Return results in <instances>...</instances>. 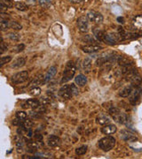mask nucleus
<instances>
[{
	"label": "nucleus",
	"instance_id": "nucleus-1",
	"mask_svg": "<svg viewBox=\"0 0 142 159\" xmlns=\"http://www.w3.org/2000/svg\"><path fill=\"white\" fill-rule=\"evenodd\" d=\"M76 66L74 64L73 61H69L67 64H66V66H65V69H64V72H63V76H62V79H61V83H66L69 81H71L74 76H75V73H76Z\"/></svg>",
	"mask_w": 142,
	"mask_h": 159
},
{
	"label": "nucleus",
	"instance_id": "nucleus-2",
	"mask_svg": "<svg viewBox=\"0 0 142 159\" xmlns=\"http://www.w3.org/2000/svg\"><path fill=\"white\" fill-rule=\"evenodd\" d=\"M116 139L113 137V136H110V135H108L102 139H101L98 142V147L105 151V152H108L109 150H111L112 148H114V147L116 146Z\"/></svg>",
	"mask_w": 142,
	"mask_h": 159
},
{
	"label": "nucleus",
	"instance_id": "nucleus-3",
	"mask_svg": "<svg viewBox=\"0 0 142 159\" xmlns=\"http://www.w3.org/2000/svg\"><path fill=\"white\" fill-rule=\"evenodd\" d=\"M28 79H29V73L27 71H21L13 75L11 81L14 84H21L25 82Z\"/></svg>",
	"mask_w": 142,
	"mask_h": 159
},
{
	"label": "nucleus",
	"instance_id": "nucleus-4",
	"mask_svg": "<svg viewBox=\"0 0 142 159\" xmlns=\"http://www.w3.org/2000/svg\"><path fill=\"white\" fill-rule=\"evenodd\" d=\"M142 95V89L139 86H135V88H133V90L131 94V95L129 96V101L132 105H135L140 99Z\"/></svg>",
	"mask_w": 142,
	"mask_h": 159
},
{
	"label": "nucleus",
	"instance_id": "nucleus-5",
	"mask_svg": "<svg viewBox=\"0 0 142 159\" xmlns=\"http://www.w3.org/2000/svg\"><path fill=\"white\" fill-rule=\"evenodd\" d=\"M59 95L64 99H70L72 96H74L71 84L64 85L63 87H61L59 90Z\"/></svg>",
	"mask_w": 142,
	"mask_h": 159
},
{
	"label": "nucleus",
	"instance_id": "nucleus-6",
	"mask_svg": "<svg viewBox=\"0 0 142 159\" xmlns=\"http://www.w3.org/2000/svg\"><path fill=\"white\" fill-rule=\"evenodd\" d=\"M78 30L81 33H87L89 30V24H88V18L85 16H81L76 20Z\"/></svg>",
	"mask_w": 142,
	"mask_h": 159
},
{
	"label": "nucleus",
	"instance_id": "nucleus-7",
	"mask_svg": "<svg viewBox=\"0 0 142 159\" xmlns=\"http://www.w3.org/2000/svg\"><path fill=\"white\" fill-rule=\"evenodd\" d=\"M87 18L90 21L95 23V24H101L103 21L102 14L98 12H95V11H90L87 13Z\"/></svg>",
	"mask_w": 142,
	"mask_h": 159
},
{
	"label": "nucleus",
	"instance_id": "nucleus-8",
	"mask_svg": "<svg viewBox=\"0 0 142 159\" xmlns=\"http://www.w3.org/2000/svg\"><path fill=\"white\" fill-rule=\"evenodd\" d=\"M120 137L122 140H123L125 141H129V142H134L138 140V136L135 134H133L130 131H127V130H123L121 132Z\"/></svg>",
	"mask_w": 142,
	"mask_h": 159
},
{
	"label": "nucleus",
	"instance_id": "nucleus-9",
	"mask_svg": "<svg viewBox=\"0 0 142 159\" xmlns=\"http://www.w3.org/2000/svg\"><path fill=\"white\" fill-rule=\"evenodd\" d=\"M80 48L85 53H94L102 49V47L97 44H85V45H82Z\"/></svg>",
	"mask_w": 142,
	"mask_h": 159
},
{
	"label": "nucleus",
	"instance_id": "nucleus-10",
	"mask_svg": "<svg viewBox=\"0 0 142 159\" xmlns=\"http://www.w3.org/2000/svg\"><path fill=\"white\" fill-rule=\"evenodd\" d=\"M105 42H107L109 44H116L119 41H121V38H120V35L117 34H115V33H108V34H106L105 35Z\"/></svg>",
	"mask_w": 142,
	"mask_h": 159
},
{
	"label": "nucleus",
	"instance_id": "nucleus-11",
	"mask_svg": "<svg viewBox=\"0 0 142 159\" xmlns=\"http://www.w3.org/2000/svg\"><path fill=\"white\" fill-rule=\"evenodd\" d=\"M56 73H57V67L56 66H51L50 68H49V70L47 71V73H46V74L44 75V83H47V82H49L53 78H54V76L56 74Z\"/></svg>",
	"mask_w": 142,
	"mask_h": 159
},
{
	"label": "nucleus",
	"instance_id": "nucleus-12",
	"mask_svg": "<svg viewBox=\"0 0 142 159\" xmlns=\"http://www.w3.org/2000/svg\"><path fill=\"white\" fill-rule=\"evenodd\" d=\"M47 143H48V145L51 148H56V147H59L61 145V141L56 135H50L48 137V140H47Z\"/></svg>",
	"mask_w": 142,
	"mask_h": 159
},
{
	"label": "nucleus",
	"instance_id": "nucleus-13",
	"mask_svg": "<svg viewBox=\"0 0 142 159\" xmlns=\"http://www.w3.org/2000/svg\"><path fill=\"white\" fill-rule=\"evenodd\" d=\"M116 131H117L116 126L115 125H110V124L106 125V126H104L101 128L102 134H106V135L113 134H115Z\"/></svg>",
	"mask_w": 142,
	"mask_h": 159
},
{
	"label": "nucleus",
	"instance_id": "nucleus-14",
	"mask_svg": "<svg viewBox=\"0 0 142 159\" xmlns=\"http://www.w3.org/2000/svg\"><path fill=\"white\" fill-rule=\"evenodd\" d=\"M15 145H16V150L18 153H21L24 150L25 141L24 139L21 136H15Z\"/></svg>",
	"mask_w": 142,
	"mask_h": 159
},
{
	"label": "nucleus",
	"instance_id": "nucleus-15",
	"mask_svg": "<svg viewBox=\"0 0 142 159\" xmlns=\"http://www.w3.org/2000/svg\"><path fill=\"white\" fill-rule=\"evenodd\" d=\"M132 90H133V85H132V86H131V85L125 86V87H123V88L120 89V91H119V95H120L121 97H123V98L128 97V96L131 95Z\"/></svg>",
	"mask_w": 142,
	"mask_h": 159
},
{
	"label": "nucleus",
	"instance_id": "nucleus-16",
	"mask_svg": "<svg viewBox=\"0 0 142 159\" xmlns=\"http://www.w3.org/2000/svg\"><path fill=\"white\" fill-rule=\"evenodd\" d=\"M132 26L136 30L142 31V15H137L133 18Z\"/></svg>",
	"mask_w": 142,
	"mask_h": 159
},
{
	"label": "nucleus",
	"instance_id": "nucleus-17",
	"mask_svg": "<svg viewBox=\"0 0 142 159\" xmlns=\"http://www.w3.org/2000/svg\"><path fill=\"white\" fill-rule=\"evenodd\" d=\"M93 32V35H94V37L96 38V40L100 41V42H102L105 40V32L103 30H101V28H93L92 30Z\"/></svg>",
	"mask_w": 142,
	"mask_h": 159
},
{
	"label": "nucleus",
	"instance_id": "nucleus-18",
	"mask_svg": "<svg viewBox=\"0 0 142 159\" xmlns=\"http://www.w3.org/2000/svg\"><path fill=\"white\" fill-rule=\"evenodd\" d=\"M117 123H119V124H122V125H124V124H127V122H128V116H127V114H125V113H123L122 112H120V113H118L116 116H115L114 118H113Z\"/></svg>",
	"mask_w": 142,
	"mask_h": 159
},
{
	"label": "nucleus",
	"instance_id": "nucleus-19",
	"mask_svg": "<svg viewBox=\"0 0 142 159\" xmlns=\"http://www.w3.org/2000/svg\"><path fill=\"white\" fill-rule=\"evenodd\" d=\"M96 122L101 125V126H106V125H108L110 122H111V119L109 117H108L107 115H104V114H101L97 117L96 119Z\"/></svg>",
	"mask_w": 142,
	"mask_h": 159
},
{
	"label": "nucleus",
	"instance_id": "nucleus-20",
	"mask_svg": "<svg viewBox=\"0 0 142 159\" xmlns=\"http://www.w3.org/2000/svg\"><path fill=\"white\" fill-rule=\"evenodd\" d=\"M26 64V60L24 58H17L16 59L14 60L13 64L11 65V67L12 68H14V69H17V68H21L22 66H24Z\"/></svg>",
	"mask_w": 142,
	"mask_h": 159
},
{
	"label": "nucleus",
	"instance_id": "nucleus-21",
	"mask_svg": "<svg viewBox=\"0 0 142 159\" xmlns=\"http://www.w3.org/2000/svg\"><path fill=\"white\" fill-rule=\"evenodd\" d=\"M37 148H38L37 141H28V143H27V151L29 153H36Z\"/></svg>",
	"mask_w": 142,
	"mask_h": 159
},
{
	"label": "nucleus",
	"instance_id": "nucleus-22",
	"mask_svg": "<svg viewBox=\"0 0 142 159\" xmlns=\"http://www.w3.org/2000/svg\"><path fill=\"white\" fill-rule=\"evenodd\" d=\"M26 104H27V106H29V107L36 110L40 106V102L37 99H28L26 101Z\"/></svg>",
	"mask_w": 142,
	"mask_h": 159
},
{
	"label": "nucleus",
	"instance_id": "nucleus-23",
	"mask_svg": "<svg viewBox=\"0 0 142 159\" xmlns=\"http://www.w3.org/2000/svg\"><path fill=\"white\" fill-rule=\"evenodd\" d=\"M75 81L76 83L80 86V87H83L84 85H86L87 83V78L85 77V75L83 74H78L76 78H75Z\"/></svg>",
	"mask_w": 142,
	"mask_h": 159
},
{
	"label": "nucleus",
	"instance_id": "nucleus-24",
	"mask_svg": "<svg viewBox=\"0 0 142 159\" xmlns=\"http://www.w3.org/2000/svg\"><path fill=\"white\" fill-rule=\"evenodd\" d=\"M83 69L84 70V72L86 73H89L91 71V66H92V62H91V59L90 58H86L83 61Z\"/></svg>",
	"mask_w": 142,
	"mask_h": 159
},
{
	"label": "nucleus",
	"instance_id": "nucleus-25",
	"mask_svg": "<svg viewBox=\"0 0 142 159\" xmlns=\"http://www.w3.org/2000/svg\"><path fill=\"white\" fill-rule=\"evenodd\" d=\"M10 28V21L6 19H0V28L2 31H6Z\"/></svg>",
	"mask_w": 142,
	"mask_h": 159
},
{
	"label": "nucleus",
	"instance_id": "nucleus-26",
	"mask_svg": "<svg viewBox=\"0 0 142 159\" xmlns=\"http://www.w3.org/2000/svg\"><path fill=\"white\" fill-rule=\"evenodd\" d=\"M82 41H83V42L88 43V44H95V43H96V40L93 38L92 35H84V36L82 38Z\"/></svg>",
	"mask_w": 142,
	"mask_h": 159
},
{
	"label": "nucleus",
	"instance_id": "nucleus-27",
	"mask_svg": "<svg viewBox=\"0 0 142 159\" xmlns=\"http://www.w3.org/2000/svg\"><path fill=\"white\" fill-rule=\"evenodd\" d=\"M14 7L19 10V11H21V12H25L28 10V6L24 3V2H15L14 4Z\"/></svg>",
	"mask_w": 142,
	"mask_h": 159
},
{
	"label": "nucleus",
	"instance_id": "nucleus-28",
	"mask_svg": "<svg viewBox=\"0 0 142 159\" xmlns=\"http://www.w3.org/2000/svg\"><path fill=\"white\" fill-rule=\"evenodd\" d=\"M117 63L121 66H129L131 65L130 61L128 60V59L123 57V56H118L117 58Z\"/></svg>",
	"mask_w": 142,
	"mask_h": 159
},
{
	"label": "nucleus",
	"instance_id": "nucleus-29",
	"mask_svg": "<svg viewBox=\"0 0 142 159\" xmlns=\"http://www.w3.org/2000/svg\"><path fill=\"white\" fill-rule=\"evenodd\" d=\"M87 149H88V147L86 145H83V146H81L79 148H76L75 152L77 155H83L87 152Z\"/></svg>",
	"mask_w": 142,
	"mask_h": 159
},
{
	"label": "nucleus",
	"instance_id": "nucleus-30",
	"mask_svg": "<svg viewBox=\"0 0 142 159\" xmlns=\"http://www.w3.org/2000/svg\"><path fill=\"white\" fill-rule=\"evenodd\" d=\"M108 112H109V114L112 116V118H114V117L116 116L118 113H120L121 111H120V109H118L117 107H116V106H112V107H110V108L108 109Z\"/></svg>",
	"mask_w": 142,
	"mask_h": 159
},
{
	"label": "nucleus",
	"instance_id": "nucleus-31",
	"mask_svg": "<svg viewBox=\"0 0 142 159\" xmlns=\"http://www.w3.org/2000/svg\"><path fill=\"white\" fill-rule=\"evenodd\" d=\"M37 1L44 8H49L51 6V0H37Z\"/></svg>",
	"mask_w": 142,
	"mask_h": 159
},
{
	"label": "nucleus",
	"instance_id": "nucleus-32",
	"mask_svg": "<svg viewBox=\"0 0 142 159\" xmlns=\"http://www.w3.org/2000/svg\"><path fill=\"white\" fill-rule=\"evenodd\" d=\"M10 28L14 30H21L22 28L21 25L17 21H10Z\"/></svg>",
	"mask_w": 142,
	"mask_h": 159
},
{
	"label": "nucleus",
	"instance_id": "nucleus-33",
	"mask_svg": "<svg viewBox=\"0 0 142 159\" xmlns=\"http://www.w3.org/2000/svg\"><path fill=\"white\" fill-rule=\"evenodd\" d=\"M40 94H41V88L38 87H35L32 89H30V91H29V95H33V96H37Z\"/></svg>",
	"mask_w": 142,
	"mask_h": 159
},
{
	"label": "nucleus",
	"instance_id": "nucleus-34",
	"mask_svg": "<svg viewBox=\"0 0 142 159\" xmlns=\"http://www.w3.org/2000/svg\"><path fill=\"white\" fill-rule=\"evenodd\" d=\"M16 117L21 120V121H24L27 119V117H28V114L25 112H16Z\"/></svg>",
	"mask_w": 142,
	"mask_h": 159
},
{
	"label": "nucleus",
	"instance_id": "nucleus-35",
	"mask_svg": "<svg viewBox=\"0 0 142 159\" xmlns=\"http://www.w3.org/2000/svg\"><path fill=\"white\" fill-rule=\"evenodd\" d=\"M12 60V57L11 56H6V57H2L1 58V61H0V66H3L6 64L9 63Z\"/></svg>",
	"mask_w": 142,
	"mask_h": 159
},
{
	"label": "nucleus",
	"instance_id": "nucleus-36",
	"mask_svg": "<svg viewBox=\"0 0 142 159\" xmlns=\"http://www.w3.org/2000/svg\"><path fill=\"white\" fill-rule=\"evenodd\" d=\"M8 37H9L12 41H14V42H18V41L20 40V35L17 34V33H9Z\"/></svg>",
	"mask_w": 142,
	"mask_h": 159
},
{
	"label": "nucleus",
	"instance_id": "nucleus-37",
	"mask_svg": "<svg viewBox=\"0 0 142 159\" xmlns=\"http://www.w3.org/2000/svg\"><path fill=\"white\" fill-rule=\"evenodd\" d=\"M42 114H43V112H40L39 110H38V111H32V112H29V115H30L32 118H34V119L40 118V117L42 116Z\"/></svg>",
	"mask_w": 142,
	"mask_h": 159
},
{
	"label": "nucleus",
	"instance_id": "nucleus-38",
	"mask_svg": "<svg viewBox=\"0 0 142 159\" xmlns=\"http://www.w3.org/2000/svg\"><path fill=\"white\" fill-rule=\"evenodd\" d=\"M1 4L6 6L7 8H11L14 6V3L12 0H1Z\"/></svg>",
	"mask_w": 142,
	"mask_h": 159
},
{
	"label": "nucleus",
	"instance_id": "nucleus-39",
	"mask_svg": "<svg viewBox=\"0 0 142 159\" xmlns=\"http://www.w3.org/2000/svg\"><path fill=\"white\" fill-rule=\"evenodd\" d=\"M24 48H25V45H24L23 43H21V44L17 45L15 48L13 49V52H16V53L21 52V51H22V50L24 49Z\"/></svg>",
	"mask_w": 142,
	"mask_h": 159
},
{
	"label": "nucleus",
	"instance_id": "nucleus-40",
	"mask_svg": "<svg viewBox=\"0 0 142 159\" xmlns=\"http://www.w3.org/2000/svg\"><path fill=\"white\" fill-rule=\"evenodd\" d=\"M0 49H1V54H3V53L7 49V45L6 44V42H4L3 38H1V46H0Z\"/></svg>",
	"mask_w": 142,
	"mask_h": 159
},
{
	"label": "nucleus",
	"instance_id": "nucleus-41",
	"mask_svg": "<svg viewBox=\"0 0 142 159\" xmlns=\"http://www.w3.org/2000/svg\"><path fill=\"white\" fill-rule=\"evenodd\" d=\"M35 137H36V140L37 142H42L43 141V135L41 134H36Z\"/></svg>",
	"mask_w": 142,
	"mask_h": 159
},
{
	"label": "nucleus",
	"instance_id": "nucleus-42",
	"mask_svg": "<svg viewBox=\"0 0 142 159\" xmlns=\"http://www.w3.org/2000/svg\"><path fill=\"white\" fill-rule=\"evenodd\" d=\"M117 21H118L119 23H121V24H123V23H124V19H123V17H118V18H117Z\"/></svg>",
	"mask_w": 142,
	"mask_h": 159
},
{
	"label": "nucleus",
	"instance_id": "nucleus-43",
	"mask_svg": "<svg viewBox=\"0 0 142 159\" xmlns=\"http://www.w3.org/2000/svg\"><path fill=\"white\" fill-rule=\"evenodd\" d=\"M70 1L72 2V3H75V4H77V3H80V2H82L83 0H70Z\"/></svg>",
	"mask_w": 142,
	"mask_h": 159
},
{
	"label": "nucleus",
	"instance_id": "nucleus-44",
	"mask_svg": "<svg viewBox=\"0 0 142 159\" xmlns=\"http://www.w3.org/2000/svg\"><path fill=\"white\" fill-rule=\"evenodd\" d=\"M29 2H30V3H35L36 2V0H28Z\"/></svg>",
	"mask_w": 142,
	"mask_h": 159
}]
</instances>
